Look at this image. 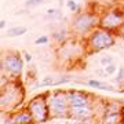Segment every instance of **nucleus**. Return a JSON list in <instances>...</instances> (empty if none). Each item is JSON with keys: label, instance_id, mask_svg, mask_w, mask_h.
I'll return each instance as SVG.
<instances>
[{"label": "nucleus", "instance_id": "f257e3e1", "mask_svg": "<svg viewBox=\"0 0 124 124\" xmlns=\"http://www.w3.org/2000/svg\"><path fill=\"white\" fill-rule=\"evenodd\" d=\"M25 99V87H23L21 77L6 79L3 76V83L0 87V112L1 113H11L19 109Z\"/></svg>", "mask_w": 124, "mask_h": 124}, {"label": "nucleus", "instance_id": "f03ea898", "mask_svg": "<svg viewBox=\"0 0 124 124\" xmlns=\"http://www.w3.org/2000/svg\"><path fill=\"white\" fill-rule=\"evenodd\" d=\"M116 35L117 33L109 31V29H105L102 26H97L84 39L87 54H95L112 47L116 43Z\"/></svg>", "mask_w": 124, "mask_h": 124}, {"label": "nucleus", "instance_id": "7ed1b4c3", "mask_svg": "<svg viewBox=\"0 0 124 124\" xmlns=\"http://www.w3.org/2000/svg\"><path fill=\"white\" fill-rule=\"evenodd\" d=\"M99 15L94 11H83L76 14L70 22L72 35L80 39H85L97 26H99Z\"/></svg>", "mask_w": 124, "mask_h": 124}, {"label": "nucleus", "instance_id": "20e7f679", "mask_svg": "<svg viewBox=\"0 0 124 124\" xmlns=\"http://www.w3.org/2000/svg\"><path fill=\"white\" fill-rule=\"evenodd\" d=\"M48 106L51 119H66L69 117V97L65 90L48 91Z\"/></svg>", "mask_w": 124, "mask_h": 124}, {"label": "nucleus", "instance_id": "39448f33", "mask_svg": "<svg viewBox=\"0 0 124 124\" xmlns=\"http://www.w3.org/2000/svg\"><path fill=\"white\" fill-rule=\"evenodd\" d=\"M23 55L18 51H3L1 54V73L3 76L14 79V77H21L23 72Z\"/></svg>", "mask_w": 124, "mask_h": 124}, {"label": "nucleus", "instance_id": "423d86ee", "mask_svg": "<svg viewBox=\"0 0 124 124\" xmlns=\"http://www.w3.org/2000/svg\"><path fill=\"white\" fill-rule=\"evenodd\" d=\"M26 108L28 110L31 112L35 123H46V121L51 120L50 106H48V91L35 95L28 102Z\"/></svg>", "mask_w": 124, "mask_h": 124}, {"label": "nucleus", "instance_id": "0eeeda50", "mask_svg": "<svg viewBox=\"0 0 124 124\" xmlns=\"http://www.w3.org/2000/svg\"><path fill=\"white\" fill-rule=\"evenodd\" d=\"M85 53H87L85 44H83L81 41H76L75 39H68L63 43H61L57 55L61 62H69L73 59H79Z\"/></svg>", "mask_w": 124, "mask_h": 124}, {"label": "nucleus", "instance_id": "6e6552de", "mask_svg": "<svg viewBox=\"0 0 124 124\" xmlns=\"http://www.w3.org/2000/svg\"><path fill=\"white\" fill-rule=\"evenodd\" d=\"M124 23V8L120 7H112L105 11H102L99 15V26L109 29V31L117 33L121 25Z\"/></svg>", "mask_w": 124, "mask_h": 124}, {"label": "nucleus", "instance_id": "1a4fd4ad", "mask_svg": "<svg viewBox=\"0 0 124 124\" xmlns=\"http://www.w3.org/2000/svg\"><path fill=\"white\" fill-rule=\"evenodd\" d=\"M95 115V103L87 106H70L69 109V119L76 121H91Z\"/></svg>", "mask_w": 124, "mask_h": 124}, {"label": "nucleus", "instance_id": "9d476101", "mask_svg": "<svg viewBox=\"0 0 124 124\" xmlns=\"http://www.w3.org/2000/svg\"><path fill=\"white\" fill-rule=\"evenodd\" d=\"M68 97H69L70 106H87V105H94L95 103V97L93 94L84 93V91L69 90Z\"/></svg>", "mask_w": 124, "mask_h": 124}, {"label": "nucleus", "instance_id": "9b49d317", "mask_svg": "<svg viewBox=\"0 0 124 124\" xmlns=\"http://www.w3.org/2000/svg\"><path fill=\"white\" fill-rule=\"evenodd\" d=\"M11 119L13 124H23V123H35V120L32 117L31 112L28 110V108H19L17 110L11 112Z\"/></svg>", "mask_w": 124, "mask_h": 124}, {"label": "nucleus", "instance_id": "f8f14e48", "mask_svg": "<svg viewBox=\"0 0 124 124\" xmlns=\"http://www.w3.org/2000/svg\"><path fill=\"white\" fill-rule=\"evenodd\" d=\"M87 85L91 87V88H95V90H102V91H115L113 85L106 84V83H103L101 80H88Z\"/></svg>", "mask_w": 124, "mask_h": 124}, {"label": "nucleus", "instance_id": "ddd939ff", "mask_svg": "<svg viewBox=\"0 0 124 124\" xmlns=\"http://www.w3.org/2000/svg\"><path fill=\"white\" fill-rule=\"evenodd\" d=\"M26 31H28V29L25 26H13L11 29H8L7 36H8V37H18V36L25 35Z\"/></svg>", "mask_w": 124, "mask_h": 124}, {"label": "nucleus", "instance_id": "4468645a", "mask_svg": "<svg viewBox=\"0 0 124 124\" xmlns=\"http://www.w3.org/2000/svg\"><path fill=\"white\" fill-rule=\"evenodd\" d=\"M53 37H54V40H57V41H59V43H63L65 40H68V36H66V32L65 31L55 32Z\"/></svg>", "mask_w": 124, "mask_h": 124}, {"label": "nucleus", "instance_id": "2eb2a0df", "mask_svg": "<svg viewBox=\"0 0 124 124\" xmlns=\"http://www.w3.org/2000/svg\"><path fill=\"white\" fill-rule=\"evenodd\" d=\"M119 70V68H117V65H116L115 62H110V63H109V65H106V66H105V73H106V75H115L116 72Z\"/></svg>", "mask_w": 124, "mask_h": 124}, {"label": "nucleus", "instance_id": "dca6fc26", "mask_svg": "<svg viewBox=\"0 0 124 124\" xmlns=\"http://www.w3.org/2000/svg\"><path fill=\"white\" fill-rule=\"evenodd\" d=\"M54 81H55V79H54L53 76H46L44 79H43V81H40V84L37 87H48V85L54 84Z\"/></svg>", "mask_w": 124, "mask_h": 124}, {"label": "nucleus", "instance_id": "f3484780", "mask_svg": "<svg viewBox=\"0 0 124 124\" xmlns=\"http://www.w3.org/2000/svg\"><path fill=\"white\" fill-rule=\"evenodd\" d=\"M69 80H70V76H69V75L61 76V77H59L58 80H55V81H54V84H53V85H55V87H57V85L65 84V83H69Z\"/></svg>", "mask_w": 124, "mask_h": 124}, {"label": "nucleus", "instance_id": "a211bd4d", "mask_svg": "<svg viewBox=\"0 0 124 124\" xmlns=\"http://www.w3.org/2000/svg\"><path fill=\"white\" fill-rule=\"evenodd\" d=\"M48 43V36H39L35 39V44L36 46H44Z\"/></svg>", "mask_w": 124, "mask_h": 124}, {"label": "nucleus", "instance_id": "6ab92c4d", "mask_svg": "<svg viewBox=\"0 0 124 124\" xmlns=\"http://www.w3.org/2000/svg\"><path fill=\"white\" fill-rule=\"evenodd\" d=\"M66 6L69 7L70 11L76 13V11H79V6H77V0H68L66 1Z\"/></svg>", "mask_w": 124, "mask_h": 124}, {"label": "nucleus", "instance_id": "aec40b11", "mask_svg": "<svg viewBox=\"0 0 124 124\" xmlns=\"http://www.w3.org/2000/svg\"><path fill=\"white\" fill-rule=\"evenodd\" d=\"M116 81H117L119 84H124V66L119 68V75L116 77Z\"/></svg>", "mask_w": 124, "mask_h": 124}, {"label": "nucleus", "instance_id": "412c9836", "mask_svg": "<svg viewBox=\"0 0 124 124\" xmlns=\"http://www.w3.org/2000/svg\"><path fill=\"white\" fill-rule=\"evenodd\" d=\"M41 3H44V0H26L25 6H26L28 8H29V7H35V6H39V4H41Z\"/></svg>", "mask_w": 124, "mask_h": 124}, {"label": "nucleus", "instance_id": "4be33fe9", "mask_svg": "<svg viewBox=\"0 0 124 124\" xmlns=\"http://www.w3.org/2000/svg\"><path fill=\"white\" fill-rule=\"evenodd\" d=\"M110 62H113V58H112V57H103V58H101L99 63L103 65V66H106V65H109Z\"/></svg>", "mask_w": 124, "mask_h": 124}, {"label": "nucleus", "instance_id": "5701e85b", "mask_svg": "<svg viewBox=\"0 0 124 124\" xmlns=\"http://www.w3.org/2000/svg\"><path fill=\"white\" fill-rule=\"evenodd\" d=\"M22 55H23V59H25V62H28V63H29V62H32V55L29 53H26V51H23L22 53Z\"/></svg>", "mask_w": 124, "mask_h": 124}, {"label": "nucleus", "instance_id": "b1692460", "mask_svg": "<svg viewBox=\"0 0 124 124\" xmlns=\"http://www.w3.org/2000/svg\"><path fill=\"white\" fill-rule=\"evenodd\" d=\"M117 36H120V37H123L124 39V23L121 25V28H120L119 31H117Z\"/></svg>", "mask_w": 124, "mask_h": 124}, {"label": "nucleus", "instance_id": "393cba45", "mask_svg": "<svg viewBox=\"0 0 124 124\" xmlns=\"http://www.w3.org/2000/svg\"><path fill=\"white\" fill-rule=\"evenodd\" d=\"M6 28V19H1L0 21V29H4Z\"/></svg>", "mask_w": 124, "mask_h": 124}, {"label": "nucleus", "instance_id": "a878e982", "mask_svg": "<svg viewBox=\"0 0 124 124\" xmlns=\"http://www.w3.org/2000/svg\"><path fill=\"white\" fill-rule=\"evenodd\" d=\"M48 14H54V13H57V10H54V8H50L48 11H47Z\"/></svg>", "mask_w": 124, "mask_h": 124}, {"label": "nucleus", "instance_id": "bb28decb", "mask_svg": "<svg viewBox=\"0 0 124 124\" xmlns=\"http://www.w3.org/2000/svg\"><path fill=\"white\" fill-rule=\"evenodd\" d=\"M120 6H121V7L124 8V0H120Z\"/></svg>", "mask_w": 124, "mask_h": 124}, {"label": "nucleus", "instance_id": "cd10ccee", "mask_svg": "<svg viewBox=\"0 0 124 124\" xmlns=\"http://www.w3.org/2000/svg\"><path fill=\"white\" fill-rule=\"evenodd\" d=\"M63 1H65V0H59V6H62V4H63Z\"/></svg>", "mask_w": 124, "mask_h": 124}, {"label": "nucleus", "instance_id": "c85d7f7f", "mask_svg": "<svg viewBox=\"0 0 124 124\" xmlns=\"http://www.w3.org/2000/svg\"><path fill=\"white\" fill-rule=\"evenodd\" d=\"M123 54H124V51H123Z\"/></svg>", "mask_w": 124, "mask_h": 124}, {"label": "nucleus", "instance_id": "c756f323", "mask_svg": "<svg viewBox=\"0 0 124 124\" xmlns=\"http://www.w3.org/2000/svg\"><path fill=\"white\" fill-rule=\"evenodd\" d=\"M77 1H79V0H77Z\"/></svg>", "mask_w": 124, "mask_h": 124}]
</instances>
